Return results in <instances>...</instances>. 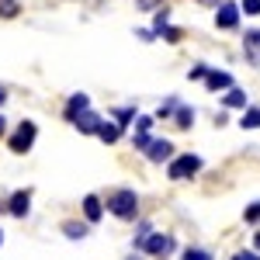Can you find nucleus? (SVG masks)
Segmentation results:
<instances>
[{"label": "nucleus", "mask_w": 260, "mask_h": 260, "mask_svg": "<svg viewBox=\"0 0 260 260\" xmlns=\"http://www.w3.org/2000/svg\"><path fill=\"white\" fill-rule=\"evenodd\" d=\"M104 208L121 222H136L139 219V194L132 191V187H118V191H111L108 201H104Z\"/></svg>", "instance_id": "obj_1"}, {"label": "nucleus", "mask_w": 260, "mask_h": 260, "mask_svg": "<svg viewBox=\"0 0 260 260\" xmlns=\"http://www.w3.org/2000/svg\"><path fill=\"white\" fill-rule=\"evenodd\" d=\"M35 139H39V125H35V121H21L18 128L7 136V149H11L14 156H24V153L35 146Z\"/></svg>", "instance_id": "obj_2"}, {"label": "nucleus", "mask_w": 260, "mask_h": 260, "mask_svg": "<svg viewBox=\"0 0 260 260\" xmlns=\"http://www.w3.org/2000/svg\"><path fill=\"white\" fill-rule=\"evenodd\" d=\"M136 250L149 253V257H170V253L177 250V243H174V236H170V233H153V229H149Z\"/></svg>", "instance_id": "obj_3"}, {"label": "nucleus", "mask_w": 260, "mask_h": 260, "mask_svg": "<svg viewBox=\"0 0 260 260\" xmlns=\"http://www.w3.org/2000/svg\"><path fill=\"white\" fill-rule=\"evenodd\" d=\"M201 167H205V160H201V156H194V153H184V156H170V160H167V177H170V180L194 177Z\"/></svg>", "instance_id": "obj_4"}, {"label": "nucleus", "mask_w": 260, "mask_h": 260, "mask_svg": "<svg viewBox=\"0 0 260 260\" xmlns=\"http://www.w3.org/2000/svg\"><path fill=\"white\" fill-rule=\"evenodd\" d=\"M7 215H14V219H24L28 215V208H31V187H24V191H14L11 198H7Z\"/></svg>", "instance_id": "obj_5"}, {"label": "nucleus", "mask_w": 260, "mask_h": 260, "mask_svg": "<svg viewBox=\"0 0 260 260\" xmlns=\"http://www.w3.org/2000/svg\"><path fill=\"white\" fill-rule=\"evenodd\" d=\"M236 24H240V7H236V4H225V0H222L219 11H215V28H222V31H233Z\"/></svg>", "instance_id": "obj_6"}, {"label": "nucleus", "mask_w": 260, "mask_h": 260, "mask_svg": "<svg viewBox=\"0 0 260 260\" xmlns=\"http://www.w3.org/2000/svg\"><path fill=\"white\" fill-rule=\"evenodd\" d=\"M146 156L153 163H167L170 156H174V142L170 139H153L149 146H146Z\"/></svg>", "instance_id": "obj_7"}, {"label": "nucleus", "mask_w": 260, "mask_h": 260, "mask_svg": "<svg viewBox=\"0 0 260 260\" xmlns=\"http://www.w3.org/2000/svg\"><path fill=\"white\" fill-rule=\"evenodd\" d=\"M70 125H77V132H83V136H94V132H98V125H101V115L87 108V111H80Z\"/></svg>", "instance_id": "obj_8"}, {"label": "nucleus", "mask_w": 260, "mask_h": 260, "mask_svg": "<svg viewBox=\"0 0 260 260\" xmlns=\"http://www.w3.org/2000/svg\"><path fill=\"white\" fill-rule=\"evenodd\" d=\"M94 136H98L101 142H108V146H115V142L125 136V128H121L118 121H104V118H101V125H98V132H94Z\"/></svg>", "instance_id": "obj_9"}, {"label": "nucleus", "mask_w": 260, "mask_h": 260, "mask_svg": "<svg viewBox=\"0 0 260 260\" xmlns=\"http://www.w3.org/2000/svg\"><path fill=\"white\" fill-rule=\"evenodd\" d=\"M201 83H205L208 90H229V87H233V73H225V70H208Z\"/></svg>", "instance_id": "obj_10"}, {"label": "nucleus", "mask_w": 260, "mask_h": 260, "mask_svg": "<svg viewBox=\"0 0 260 260\" xmlns=\"http://www.w3.org/2000/svg\"><path fill=\"white\" fill-rule=\"evenodd\" d=\"M101 215H104V198L101 194H87L83 198V219L94 225V222H101Z\"/></svg>", "instance_id": "obj_11"}, {"label": "nucleus", "mask_w": 260, "mask_h": 260, "mask_svg": "<svg viewBox=\"0 0 260 260\" xmlns=\"http://www.w3.org/2000/svg\"><path fill=\"white\" fill-rule=\"evenodd\" d=\"M90 108V98L87 94H70V101H66V108H62V118L66 121H73L80 111H87Z\"/></svg>", "instance_id": "obj_12"}, {"label": "nucleus", "mask_w": 260, "mask_h": 260, "mask_svg": "<svg viewBox=\"0 0 260 260\" xmlns=\"http://www.w3.org/2000/svg\"><path fill=\"white\" fill-rule=\"evenodd\" d=\"M87 233H90V222H77V219L62 222V236L66 240H87Z\"/></svg>", "instance_id": "obj_13"}, {"label": "nucleus", "mask_w": 260, "mask_h": 260, "mask_svg": "<svg viewBox=\"0 0 260 260\" xmlns=\"http://www.w3.org/2000/svg\"><path fill=\"white\" fill-rule=\"evenodd\" d=\"M243 45H246V62L257 66V62H260V31H257V28L246 31V42H243Z\"/></svg>", "instance_id": "obj_14"}, {"label": "nucleus", "mask_w": 260, "mask_h": 260, "mask_svg": "<svg viewBox=\"0 0 260 260\" xmlns=\"http://www.w3.org/2000/svg\"><path fill=\"white\" fill-rule=\"evenodd\" d=\"M174 121H177L180 132H187V128L194 125V108H187V104H177V108H174Z\"/></svg>", "instance_id": "obj_15"}, {"label": "nucleus", "mask_w": 260, "mask_h": 260, "mask_svg": "<svg viewBox=\"0 0 260 260\" xmlns=\"http://www.w3.org/2000/svg\"><path fill=\"white\" fill-rule=\"evenodd\" d=\"M222 104H225V108H246L250 98H246V90H240V87H229L225 98H222Z\"/></svg>", "instance_id": "obj_16"}, {"label": "nucleus", "mask_w": 260, "mask_h": 260, "mask_svg": "<svg viewBox=\"0 0 260 260\" xmlns=\"http://www.w3.org/2000/svg\"><path fill=\"white\" fill-rule=\"evenodd\" d=\"M21 14V0H0V18L4 21H14Z\"/></svg>", "instance_id": "obj_17"}, {"label": "nucleus", "mask_w": 260, "mask_h": 260, "mask_svg": "<svg viewBox=\"0 0 260 260\" xmlns=\"http://www.w3.org/2000/svg\"><path fill=\"white\" fill-rule=\"evenodd\" d=\"M240 128H260V108H243Z\"/></svg>", "instance_id": "obj_18"}, {"label": "nucleus", "mask_w": 260, "mask_h": 260, "mask_svg": "<svg viewBox=\"0 0 260 260\" xmlns=\"http://www.w3.org/2000/svg\"><path fill=\"white\" fill-rule=\"evenodd\" d=\"M136 115H139V111H136V104H132V108H118V111H115V121L125 128L128 121H136Z\"/></svg>", "instance_id": "obj_19"}, {"label": "nucleus", "mask_w": 260, "mask_h": 260, "mask_svg": "<svg viewBox=\"0 0 260 260\" xmlns=\"http://www.w3.org/2000/svg\"><path fill=\"white\" fill-rule=\"evenodd\" d=\"M243 219L250 222V225H257V222H260V201H253V205H246V212H243Z\"/></svg>", "instance_id": "obj_20"}, {"label": "nucleus", "mask_w": 260, "mask_h": 260, "mask_svg": "<svg viewBox=\"0 0 260 260\" xmlns=\"http://www.w3.org/2000/svg\"><path fill=\"white\" fill-rule=\"evenodd\" d=\"M184 260H212V253L208 250H198V246H187L184 250Z\"/></svg>", "instance_id": "obj_21"}, {"label": "nucleus", "mask_w": 260, "mask_h": 260, "mask_svg": "<svg viewBox=\"0 0 260 260\" xmlns=\"http://www.w3.org/2000/svg\"><path fill=\"white\" fill-rule=\"evenodd\" d=\"M180 101L177 98H167V104H160V111H156V118H170L174 115V108H177Z\"/></svg>", "instance_id": "obj_22"}, {"label": "nucleus", "mask_w": 260, "mask_h": 260, "mask_svg": "<svg viewBox=\"0 0 260 260\" xmlns=\"http://www.w3.org/2000/svg\"><path fill=\"white\" fill-rule=\"evenodd\" d=\"M153 115H136V132H149V128H153Z\"/></svg>", "instance_id": "obj_23"}, {"label": "nucleus", "mask_w": 260, "mask_h": 260, "mask_svg": "<svg viewBox=\"0 0 260 260\" xmlns=\"http://www.w3.org/2000/svg\"><path fill=\"white\" fill-rule=\"evenodd\" d=\"M149 142H153V136H149V132H136V136H132V146H136V149H142V153H146V146H149Z\"/></svg>", "instance_id": "obj_24"}, {"label": "nucleus", "mask_w": 260, "mask_h": 260, "mask_svg": "<svg viewBox=\"0 0 260 260\" xmlns=\"http://www.w3.org/2000/svg\"><path fill=\"white\" fill-rule=\"evenodd\" d=\"M160 35H163V39H167V42H180V39H184V31H180V28H170V24L163 28Z\"/></svg>", "instance_id": "obj_25"}, {"label": "nucleus", "mask_w": 260, "mask_h": 260, "mask_svg": "<svg viewBox=\"0 0 260 260\" xmlns=\"http://www.w3.org/2000/svg\"><path fill=\"white\" fill-rule=\"evenodd\" d=\"M205 73H208V66H205V62H198V66H191L187 80H205Z\"/></svg>", "instance_id": "obj_26"}, {"label": "nucleus", "mask_w": 260, "mask_h": 260, "mask_svg": "<svg viewBox=\"0 0 260 260\" xmlns=\"http://www.w3.org/2000/svg\"><path fill=\"white\" fill-rule=\"evenodd\" d=\"M136 7L139 11H156V7H163V0H136Z\"/></svg>", "instance_id": "obj_27"}, {"label": "nucleus", "mask_w": 260, "mask_h": 260, "mask_svg": "<svg viewBox=\"0 0 260 260\" xmlns=\"http://www.w3.org/2000/svg\"><path fill=\"white\" fill-rule=\"evenodd\" d=\"M240 7L246 11V14H260V0H243Z\"/></svg>", "instance_id": "obj_28"}, {"label": "nucleus", "mask_w": 260, "mask_h": 260, "mask_svg": "<svg viewBox=\"0 0 260 260\" xmlns=\"http://www.w3.org/2000/svg\"><path fill=\"white\" fill-rule=\"evenodd\" d=\"M7 136V121H4V115H0V139Z\"/></svg>", "instance_id": "obj_29"}, {"label": "nucleus", "mask_w": 260, "mask_h": 260, "mask_svg": "<svg viewBox=\"0 0 260 260\" xmlns=\"http://www.w3.org/2000/svg\"><path fill=\"white\" fill-rule=\"evenodd\" d=\"M233 260H257V257H253V253H236Z\"/></svg>", "instance_id": "obj_30"}, {"label": "nucleus", "mask_w": 260, "mask_h": 260, "mask_svg": "<svg viewBox=\"0 0 260 260\" xmlns=\"http://www.w3.org/2000/svg\"><path fill=\"white\" fill-rule=\"evenodd\" d=\"M7 104V87H0V108Z\"/></svg>", "instance_id": "obj_31"}, {"label": "nucleus", "mask_w": 260, "mask_h": 260, "mask_svg": "<svg viewBox=\"0 0 260 260\" xmlns=\"http://www.w3.org/2000/svg\"><path fill=\"white\" fill-rule=\"evenodd\" d=\"M198 4H212V7H219L222 0H198Z\"/></svg>", "instance_id": "obj_32"}, {"label": "nucleus", "mask_w": 260, "mask_h": 260, "mask_svg": "<svg viewBox=\"0 0 260 260\" xmlns=\"http://www.w3.org/2000/svg\"><path fill=\"white\" fill-rule=\"evenodd\" d=\"M253 246H257V250H260V233H257V236H253Z\"/></svg>", "instance_id": "obj_33"}, {"label": "nucleus", "mask_w": 260, "mask_h": 260, "mask_svg": "<svg viewBox=\"0 0 260 260\" xmlns=\"http://www.w3.org/2000/svg\"><path fill=\"white\" fill-rule=\"evenodd\" d=\"M0 243H4V233H0Z\"/></svg>", "instance_id": "obj_34"}, {"label": "nucleus", "mask_w": 260, "mask_h": 260, "mask_svg": "<svg viewBox=\"0 0 260 260\" xmlns=\"http://www.w3.org/2000/svg\"><path fill=\"white\" fill-rule=\"evenodd\" d=\"M132 260H139V257H132Z\"/></svg>", "instance_id": "obj_35"}, {"label": "nucleus", "mask_w": 260, "mask_h": 260, "mask_svg": "<svg viewBox=\"0 0 260 260\" xmlns=\"http://www.w3.org/2000/svg\"><path fill=\"white\" fill-rule=\"evenodd\" d=\"M257 260H260V257H257Z\"/></svg>", "instance_id": "obj_36"}]
</instances>
